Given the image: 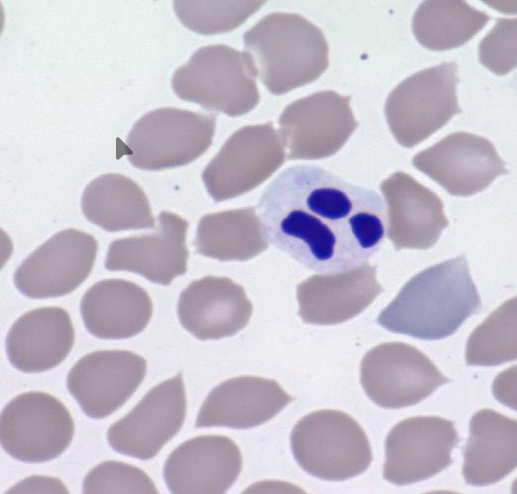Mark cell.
I'll return each instance as SVG.
<instances>
[{"label":"cell","instance_id":"cell-21","mask_svg":"<svg viewBox=\"0 0 517 494\" xmlns=\"http://www.w3.org/2000/svg\"><path fill=\"white\" fill-rule=\"evenodd\" d=\"M381 190L387 206V235L396 250L428 249L448 226L441 198L409 174H392Z\"/></svg>","mask_w":517,"mask_h":494},{"label":"cell","instance_id":"cell-6","mask_svg":"<svg viewBox=\"0 0 517 494\" xmlns=\"http://www.w3.org/2000/svg\"><path fill=\"white\" fill-rule=\"evenodd\" d=\"M457 71L455 61L443 62L411 74L389 93L385 113L399 144L416 145L461 113Z\"/></svg>","mask_w":517,"mask_h":494},{"label":"cell","instance_id":"cell-26","mask_svg":"<svg viewBox=\"0 0 517 494\" xmlns=\"http://www.w3.org/2000/svg\"><path fill=\"white\" fill-rule=\"evenodd\" d=\"M81 207L90 222L108 232L156 228L143 189L120 174L93 180L82 193Z\"/></svg>","mask_w":517,"mask_h":494},{"label":"cell","instance_id":"cell-10","mask_svg":"<svg viewBox=\"0 0 517 494\" xmlns=\"http://www.w3.org/2000/svg\"><path fill=\"white\" fill-rule=\"evenodd\" d=\"M360 381L376 405L397 409L419 403L449 379L417 348L391 342L380 344L365 354Z\"/></svg>","mask_w":517,"mask_h":494},{"label":"cell","instance_id":"cell-9","mask_svg":"<svg viewBox=\"0 0 517 494\" xmlns=\"http://www.w3.org/2000/svg\"><path fill=\"white\" fill-rule=\"evenodd\" d=\"M188 397L181 373L149 389L135 405L108 429L115 452L140 460L156 457L182 430Z\"/></svg>","mask_w":517,"mask_h":494},{"label":"cell","instance_id":"cell-13","mask_svg":"<svg viewBox=\"0 0 517 494\" xmlns=\"http://www.w3.org/2000/svg\"><path fill=\"white\" fill-rule=\"evenodd\" d=\"M147 362L128 350L91 352L80 358L67 376V388L83 412L101 419L121 408L143 383Z\"/></svg>","mask_w":517,"mask_h":494},{"label":"cell","instance_id":"cell-23","mask_svg":"<svg viewBox=\"0 0 517 494\" xmlns=\"http://www.w3.org/2000/svg\"><path fill=\"white\" fill-rule=\"evenodd\" d=\"M75 329L69 313L60 307H43L21 316L5 339V352L12 366L27 373L49 370L70 353Z\"/></svg>","mask_w":517,"mask_h":494},{"label":"cell","instance_id":"cell-16","mask_svg":"<svg viewBox=\"0 0 517 494\" xmlns=\"http://www.w3.org/2000/svg\"><path fill=\"white\" fill-rule=\"evenodd\" d=\"M457 439L454 423L442 417L401 421L386 437L384 478L402 486L431 478L450 464Z\"/></svg>","mask_w":517,"mask_h":494},{"label":"cell","instance_id":"cell-3","mask_svg":"<svg viewBox=\"0 0 517 494\" xmlns=\"http://www.w3.org/2000/svg\"><path fill=\"white\" fill-rule=\"evenodd\" d=\"M245 51L267 89L282 95L317 80L329 64L321 30L304 17L273 12L243 35Z\"/></svg>","mask_w":517,"mask_h":494},{"label":"cell","instance_id":"cell-14","mask_svg":"<svg viewBox=\"0 0 517 494\" xmlns=\"http://www.w3.org/2000/svg\"><path fill=\"white\" fill-rule=\"evenodd\" d=\"M243 456L230 436L202 434L175 447L163 465V479L172 494H224L235 484Z\"/></svg>","mask_w":517,"mask_h":494},{"label":"cell","instance_id":"cell-1","mask_svg":"<svg viewBox=\"0 0 517 494\" xmlns=\"http://www.w3.org/2000/svg\"><path fill=\"white\" fill-rule=\"evenodd\" d=\"M257 209L269 244L320 274L367 263L387 233V207L377 192L314 164L283 169Z\"/></svg>","mask_w":517,"mask_h":494},{"label":"cell","instance_id":"cell-29","mask_svg":"<svg viewBox=\"0 0 517 494\" xmlns=\"http://www.w3.org/2000/svg\"><path fill=\"white\" fill-rule=\"evenodd\" d=\"M263 3V1H175L173 8L184 26L208 35L236 29Z\"/></svg>","mask_w":517,"mask_h":494},{"label":"cell","instance_id":"cell-27","mask_svg":"<svg viewBox=\"0 0 517 494\" xmlns=\"http://www.w3.org/2000/svg\"><path fill=\"white\" fill-rule=\"evenodd\" d=\"M193 245L199 255L243 261L265 250L269 242L254 208L246 207L202 216Z\"/></svg>","mask_w":517,"mask_h":494},{"label":"cell","instance_id":"cell-15","mask_svg":"<svg viewBox=\"0 0 517 494\" xmlns=\"http://www.w3.org/2000/svg\"><path fill=\"white\" fill-rule=\"evenodd\" d=\"M412 163L448 193L457 196L481 192L498 176L509 173L490 140L464 131L450 133L419 152Z\"/></svg>","mask_w":517,"mask_h":494},{"label":"cell","instance_id":"cell-4","mask_svg":"<svg viewBox=\"0 0 517 494\" xmlns=\"http://www.w3.org/2000/svg\"><path fill=\"white\" fill-rule=\"evenodd\" d=\"M256 71L248 52L223 44L197 49L178 68L171 86L180 98L231 117L244 115L258 103Z\"/></svg>","mask_w":517,"mask_h":494},{"label":"cell","instance_id":"cell-22","mask_svg":"<svg viewBox=\"0 0 517 494\" xmlns=\"http://www.w3.org/2000/svg\"><path fill=\"white\" fill-rule=\"evenodd\" d=\"M383 290L376 266L368 263L344 272L315 274L297 287L298 315L308 324H339L361 313Z\"/></svg>","mask_w":517,"mask_h":494},{"label":"cell","instance_id":"cell-5","mask_svg":"<svg viewBox=\"0 0 517 494\" xmlns=\"http://www.w3.org/2000/svg\"><path fill=\"white\" fill-rule=\"evenodd\" d=\"M291 447L299 466L327 481H343L369 467L372 453L361 425L337 410L323 409L300 419L291 434Z\"/></svg>","mask_w":517,"mask_h":494},{"label":"cell","instance_id":"cell-25","mask_svg":"<svg viewBox=\"0 0 517 494\" xmlns=\"http://www.w3.org/2000/svg\"><path fill=\"white\" fill-rule=\"evenodd\" d=\"M516 421L496 411L483 409L470 421L464 449L463 475L468 484L496 483L516 466Z\"/></svg>","mask_w":517,"mask_h":494},{"label":"cell","instance_id":"cell-18","mask_svg":"<svg viewBox=\"0 0 517 494\" xmlns=\"http://www.w3.org/2000/svg\"><path fill=\"white\" fill-rule=\"evenodd\" d=\"M157 220L158 228L153 233L112 241L105 268L132 272L163 285L185 274L189 256L186 244L189 222L169 211L161 212Z\"/></svg>","mask_w":517,"mask_h":494},{"label":"cell","instance_id":"cell-20","mask_svg":"<svg viewBox=\"0 0 517 494\" xmlns=\"http://www.w3.org/2000/svg\"><path fill=\"white\" fill-rule=\"evenodd\" d=\"M179 320L200 340L234 336L250 321L253 305L232 279L208 275L192 281L178 301Z\"/></svg>","mask_w":517,"mask_h":494},{"label":"cell","instance_id":"cell-12","mask_svg":"<svg viewBox=\"0 0 517 494\" xmlns=\"http://www.w3.org/2000/svg\"><path fill=\"white\" fill-rule=\"evenodd\" d=\"M98 244L75 228L59 231L32 252L16 268L14 283L25 296L51 298L70 294L91 274Z\"/></svg>","mask_w":517,"mask_h":494},{"label":"cell","instance_id":"cell-2","mask_svg":"<svg viewBox=\"0 0 517 494\" xmlns=\"http://www.w3.org/2000/svg\"><path fill=\"white\" fill-rule=\"evenodd\" d=\"M481 309L468 261L460 255L413 277L376 322L393 333L435 340L453 334Z\"/></svg>","mask_w":517,"mask_h":494},{"label":"cell","instance_id":"cell-24","mask_svg":"<svg viewBox=\"0 0 517 494\" xmlns=\"http://www.w3.org/2000/svg\"><path fill=\"white\" fill-rule=\"evenodd\" d=\"M80 313L92 336L103 340H123L146 328L153 314V303L139 285L109 279L88 289L80 301Z\"/></svg>","mask_w":517,"mask_h":494},{"label":"cell","instance_id":"cell-30","mask_svg":"<svg viewBox=\"0 0 517 494\" xmlns=\"http://www.w3.org/2000/svg\"><path fill=\"white\" fill-rule=\"evenodd\" d=\"M82 493H159L155 482L140 467L120 460H106L92 468L82 482Z\"/></svg>","mask_w":517,"mask_h":494},{"label":"cell","instance_id":"cell-19","mask_svg":"<svg viewBox=\"0 0 517 494\" xmlns=\"http://www.w3.org/2000/svg\"><path fill=\"white\" fill-rule=\"evenodd\" d=\"M291 397L274 379L254 375L227 379L211 388L195 415L197 428L246 430L275 417Z\"/></svg>","mask_w":517,"mask_h":494},{"label":"cell","instance_id":"cell-7","mask_svg":"<svg viewBox=\"0 0 517 494\" xmlns=\"http://www.w3.org/2000/svg\"><path fill=\"white\" fill-rule=\"evenodd\" d=\"M214 115L164 107L142 116L126 141L127 156L135 167L158 171L187 165L212 144Z\"/></svg>","mask_w":517,"mask_h":494},{"label":"cell","instance_id":"cell-11","mask_svg":"<svg viewBox=\"0 0 517 494\" xmlns=\"http://www.w3.org/2000/svg\"><path fill=\"white\" fill-rule=\"evenodd\" d=\"M280 137L271 123L235 132L204 168L202 178L216 202L247 193L267 180L284 161Z\"/></svg>","mask_w":517,"mask_h":494},{"label":"cell","instance_id":"cell-33","mask_svg":"<svg viewBox=\"0 0 517 494\" xmlns=\"http://www.w3.org/2000/svg\"><path fill=\"white\" fill-rule=\"evenodd\" d=\"M50 493L68 494L64 483L58 478L47 475H32L11 486L3 494Z\"/></svg>","mask_w":517,"mask_h":494},{"label":"cell","instance_id":"cell-28","mask_svg":"<svg viewBox=\"0 0 517 494\" xmlns=\"http://www.w3.org/2000/svg\"><path fill=\"white\" fill-rule=\"evenodd\" d=\"M490 18L485 11L464 0H426L415 11L412 30L424 47L444 50L464 45Z\"/></svg>","mask_w":517,"mask_h":494},{"label":"cell","instance_id":"cell-17","mask_svg":"<svg viewBox=\"0 0 517 494\" xmlns=\"http://www.w3.org/2000/svg\"><path fill=\"white\" fill-rule=\"evenodd\" d=\"M289 158H316L337 152L357 128L350 98L322 91L289 104L279 119Z\"/></svg>","mask_w":517,"mask_h":494},{"label":"cell","instance_id":"cell-8","mask_svg":"<svg viewBox=\"0 0 517 494\" xmlns=\"http://www.w3.org/2000/svg\"><path fill=\"white\" fill-rule=\"evenodd\" d=\"M75 433L73 416L64 403L43 391L21 393L3 407L1 444L12 458L42 463L62 455Z\"/></svg>","mask_w":517,"mask_h":494},{"label":"cell","instance_id":"cell-31","mask_svg":"<svg viewBox=\"0 0 517 494\" xmlns=\"http://www.w3.org/2000/svg\"><path fill=\"white\" fill-rule=\"evenodd\" d=\"M516 356V326L484 325L470 337L466 347L468 364L494 366Z\"/></svg>","mask_w":517,"mask_h":494},{"label":"cell","instance_id":"cell-32","mask_svg":"<svg viewBox=\"0 0 517 494\" xmlns=\"http://www.w3.org/2000/svg\"><path fill=\"white\" fill-rule=\"evenodd\" d=\"M516 18H498L479 43L480 62L497 75L516 66Z\"/></svg>","mask_w":517,"mask_h":494}]
</instances>
